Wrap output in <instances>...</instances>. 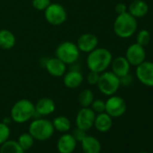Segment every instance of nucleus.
I'll use <instances>...</instances> for the list:
<instances>
[{"instance_id": "obj_8", "label": "nucleus", "mask_w": 153, "mask_h": 153, "mask_svg": "<svg viewBox=\"0 0 153 153\" xmlns=\"http://www.w3.org/2000/svg\"><path fill=\"white\" fill-rule=\"evenodd\" d=\"M127 109L125 100L119 96H110L105 101V112L108 114L112 118H118L124 114Z\"/></svg>"}, {"instance_id": "obj_20", "label": "nucleus", "mask_w": 153, "mask_h": 153, "mask_svg": "<svg viewBox=\"0 0 153 153\" xmlns=\"http://www.w3.org/2000/svg\"><path fill=\"white\" fill-rule=\"evenodd\" d=\"M81 148L84 153H100L101 152V143L98 139L94 136L87 135V137L80 142Z\"/></svg>"}, {"instance_id": "obj_13", "label": "nucleus", "mask_w": 153, "mask_h": 153, "mask_svg": "<svg viewBox=\"0 0 153 153\" xmlns=\"http://www.w3.org/2000/svg\"><path fill=\"white\" fill-rule=\"evenodd\" d=\"M84 81L83 74L79 70L71 68L68 72H66L63 75V84L66 88L69 89H75L80 87Z\"/></svg>"}, {"instance_id": "obj_24", "label": "nucleus", "mask_w": 153, "mask_h": 153, "mask_svg": "<svg viewBox=\"0 0 153 153\" xmlns=\"http://www.w3.org/2000/svg\"><path fill=\"white\" fill-rule=\"evenodd\" d=\"M95 100V96L92 90L84 89L79 96V103L82 107H90L91 104Z\"/></svg>"}, {"instance_id": "obj_36", "label": "nucleus", "mask_w": 153, "mask_h": 153, "mask_svg": "<svg viewBox=\"0 0 153 153\" xmlns=\"http://www.w3.org/2000/svg\"><path fill=\"white\" fill-rule=\"evenodd\" d=\"M132 1H133V0H132Z\"/></svg>"}, {"instance_id": "obj_21", "label": "nucleus", "mask_w": 153, "mask_h": 153, "mask_svg": "<svg viewBox=\"0 0 153 153\" xmlns=\"http://www.w3.org/2000/svg\"><path fill=\"white\" fill-rule=\"evenodd\" d=\"M16 42V36L11 31L7 29L0 30V48L4 50H10L15 47Z\"/></svg>"}, {"instance_id": "obj_3", "label": "nucleus", "mask_w": 153, "mask_h": 153, "mask_svg": "<svg viewBox=\"0 0 153 153\" xmlns=\"http://www.w3.org/2000/svg\"><path fill=\"white\" fill-rule=\"evenodd\" d=\"M35 112L34 104L29 99H20L11 108L10 117L16 123H24L33 119Z\"/></svg>"}, {"instance_id": "obj_25", "label": "nucleus", "mask_w": 153, "mask_h": 153, "mask_svg": "<svg viewBox=\"0 0 153 153\" xmlns=\"http://www.w3.org/2000/svg\"><path fill=\"white\" fill-rule=\"evenodd\" d=\"M17 142L21 146V148L25 151V150L30 149L33 147V142H34V138L29 132H25V133H22L18 137Z\"/></svg>"}, {"instance_id": "obj_14", "label": "nucleus", "mask_w": 153, "mask_h": 153, "mask_svg": "<svg viewBox=\"0 0 153 153\" xmlns=\"http://www.w3.org/2000/svg\"><path fill=\"white\" fill-rule=\"evenodd\" d=\"M44 67L47 70V72L55 78H59V76H63V75L66 73V64L58 59L57 57L50 58L46 60Z\"/></svg>"}, {"instance_id": "obj_33", "label": "nucleus", "mask_w": 153, "mask_h": 153, "mask_svg": "<svg viewBox=\"0 0 153 153\" xmlns=\"http://www.w3.org/2000/svg\"><path fill=\"white\" fill-rule=\"evenodd\" d=\"M131 81H132V79L129 74L120 78V83L121 85H123V86H129L131 83Z\"/></svg>"}, {"instance_id": "obj_22", "label": "nucleus", "mask_w": 153, "mask_h": 153, "mask_svg": "<svg viewBox=\"0 0 153 153\" xmlns=\"http://www.w3.org/2000/svg\"><path fill=\"white\" fill-rule=\"evenodd\" d=\"M52 124L55 131H58L59 132L65 133L68 131L71 128V122L70 120L63 115H59L55 117L52 121Z\"/></svg>"}, {"instance_id": "obj_9", "label": "nucleus", "mask_w": 153, "mask_h": 153, "mask_svg": "<svg viewBox=\"0 0 153 153\" xmlns=\"http://www.w3.org/2000/svg\"><path fill=\"white\" fill-rule=\"evenodd\" d=\"M96 113L90 107H81L76 116V126L84 131H88L94 126Z\"/></svg>"}, {"instance_id": "obj_11", "label": "nucleus", "mask_w": 153, "mask_h": 153, "mask_svg": "<svg viewBox=\"0 0 153 153\" xmlns=\"http://www.w3.org/2000/svg\"><path fill=\"white\" fill-rule=\"evenodd\" d=\"M125 58L129 61L130 65L137 67L145 60L146 52L143 46L136 43L131 44L125 52Z\"/></svg>"}, {"instance_id": "obj_28", "label": "nucleus", "mask_w": 153, "mask_h": 153, "mask_svg": "<svg viewBox=\"0 0 153 153\" xmlns=\"http://www.w3.org/2000/svg\"><path fill=\"white\" fill-rule=\"evenodd\" d=\"M90 108L96 113L100 114L104 113L105 110V102L102 99H95L90 105Z\"/></svg>"}, {"instance_id": "obj_19", "label": "nucleus", "mask_w": 153, "mask_h": 153, "mask_svg": "<svg viewBox=\"0 0 153 153\" xmlns=\"http://www.w3.org/2000/svg\"><path fill=\"white\" fill-rule=\"evenodd\" d=\"M149 12V6L143 0H133L129 6L128 13L135 18L145 16Z\"/></svg>"}, {"instance_id": "obj_35", "label": "nucleus", "mask_w": 153, "mask_h": 153, "mask_svg": "<svg viewBox=\"0 0 153 153\" xmlns=\"http://www.w3.org/2000/svg\"><path fill=\"white\" fill-rule=\"evenodd\" d=\"M139 153H149V152H147V151H141V152H139Z\"/></svg>"}, {"instance_id": "obj_26", "label": "nucleus", "mask_w": 153, "mask_h": 153, "mask_svg": "<svg viewBox=\"0 0 153 153\" xmlns=\"http://www.w3.org/2000/svg\"><path fill=\"white\" fill-rule=\"evenodd\" d=\"M136 41H137L138 44L144 47V46L148 45L149 41H150V33H149V31L142 29L138 33L137 37H136Z\"/></svg>"}, {"instance_id": "obj_29", "label": "nucleus", "mask_w": 153, "mask_h": 153, "mask_svg": "<svg viewBox=\"0 0 153 153\" xmlns=\"http://www.w3.org/2000/svg\"><path fill=\"white\" fill-rule=\"evenodd\" d=\"M51 0H33L32 5L38 11H44L51 4Z\"/></svg>"}, {"instance_id": "obj_2", "label": "nucleus", "mask_w": 153, "mask_h": 153, "mask_svg": "<svg viewBox=\"0 0 153 153\" xmlns=\"http://www.w3.org/2000/svg\"><path fill=\"white\" fill-rule=\"evenodd\" d=\"M137 20L128 12L118 15L114 23V33L123 39L129 38L134 34L137 30Z\"/></svg>"}, {"instance_id": "obj_4", "label": "nucleus", "mask_w": 153, "mask_h": 153, "mask_svg": "<svg viewBox=\"0 0 153 153\" xmlns=\"http://www.w3.org/2000/svg\"><path fill=\"white\" fill-rule=\"evenodd\" d=\"M54 127L52 122L40 117L33 119L29 126V133L37 140H46L54 134Z\"/></svg>"}, {"instance_id": "obj_7", "label": "nucleus", "mask_w": 153, "mask_h": 153, "mask_svg": "<svg viewBox=\"0 0 153 153\" xmlns=\"http://www.w3.org/2000/svg\"><path fill=\"white\" fill-rule=\"evenodd\" d=\"M44 17L50 25L58 26L64 24L67 20V11L62 5L51 3L44 10Z\"/></svg>"}, {"instance_id": "obj_1", "label": "nucleus", "mask_w": 153, "mask_h": 153, "mask_svg": "<svg viewBox=\"0 0 153 153\" xmlns=\"http://www.w3.org/2000/svg\"><path fill=\"white\" fill-rule=\"evenodd\" d=\"M113 55L105 48H96L90 51L87 58V66L90 71L102 73L111 65Z\"/></svg>"}, {"instance_id": "obj_18", "label": "nucleus", "mask_w": 153, "mask_h": 153, "mask_svg": "<svg viewBox=\"0 0 153 153\" xmlns=\"http://www.w3.org/2000/svg\"><path fill=\"white\" fill-rule=\"evenodd\" d=\"M94 126L98 131L106 132L113 126V118L105 112L97 114H96Z\"/></svg>"}, {"instance_id": "obj_16", "label": "nucleus", "mask_w": 153, "mask_h": 153, "mask_svg": "<svg viewBox=\"0 0 153 153\" xmlns=\"http://www.w3.org/2000/svg\"><path fill=\"white\" fill-rule=\"evenodd\" d=\"M110 66L112 68V72L114 73L119 78H122V76L129 74L131 68L129 61L125 57L123 56H119L114 59Z\"/></svg>"}, {"instance_id": "obj_23", "label": "nucleus", "mask_w": 153, "mask_h": 153, "mask_svg": "<svg viewBox=\"0 0 153 153\" xmlns=\"http://www.w3.org/2000/svg\"><path fill=\"white\" fill-rule=\"evenodd\" d=\"M0 153H25L17 140H7L0 145Z\"/></svg>"}, {"instance_id": "obj_27", "label": "nucleus", "mask_w": 153, "mask_h": 153, "mask_svg": "<svg viewBox=\"0 0 153 153\" xmlns=\"http://www.w3.org/2000/svg\"><path fill=\"white\" fill-rule=\"evenodd\" d=\"M10 128L4 123H0V145L3 144L9 139Z\"/></svg>"}, {"instance_id": "obj_17", "label": "nucleus", "mask_w": 153, "mask_h": 153, "mask_svg": "<svg viewBox=\"0 0 153 153\" xmlns=\"http://www.w3.org/2000/svg\"><path fill=\"white\" fill-rule=\"evenodd\" d=\"M34 108L35 112L41 117H42L51 114L56 109V105L51 98L42 97L36 102V104L34 105Z\"/></svg>"}, {"instance_id": "obj_30", "label": "nucleus", "mask_w": 153, "mask_h": 153, "mask_svg": "<svg viewBox=\"0 0 153 153\" xmlns=\"http://www.w3.org/2000/svg\"><path fill=\"white\" fill-rule=\"evenodd\" d=\"M72 135H73V137L75 138V140L78 141V142H81L86 137H87V131H84V130H82V129H79V128H78L76 127L74 131H73V132L71 133Z\"/></svg>"}, {"instance_id": "obj_10", "label": "nucleus", "mask_w": 153, "mask_h": 153, "mask_svg": "<svg viewBox=\"0 0 153 153\" xmlns=\"http://www.w3.org/2000/svg\"><path fill=\"white\" fill-rule=\"evenodd\" d=\"M138 80L147 87H153V62L143 61L136 67Z\"/></svg>"}, {"instance_id": "obj_32", "label": "nucleus", "mask_w": 153, "mask_h": 153, "mask_svg": "<svg viewBox=\"0 0 153 153\" xmlns=\"http://www.w3.org/2000/svg\"><path fill=\"white\" fill-rule=\"evenodd\" d=\"M114 10H115V13L117 15H122V14H124L127 12V7L123 3H118L115 6Z\"/></svg>"}, {"instance_id": "obj_6", "label": "nucleus", "mask_w": 153, "mask_h": 153, "mask_svg": "<svg viewBox=\"0 0 153 153\" xmlns=\"http://www.w3.org/2000/svg\"><path fill=\"white\" fill-rule=\"evenodd\" d=\"M80 51L76 43L66 41L59 43L55 51V55L66 65L74 64L79 58Z\"/></svg>"}, {"instance_id": "obj_34", "label": "nucleus", "mask_w": 153, "mask_h": 153, "mask_svg": "<svg viewBox=\"0 0 153 153\" xmlns=\"http://www.w3.org/2000/svg\"><path fill=\"white\" fill-rule=\"evenodd\" d=\"M11 122H12V119H11V117H6V118H4V120H3V122H2V123H4L5 124L8 125V124H9Z\"/></svg>"}, {"instance_id": "obj_31", "label": "nucleus", "mask_w": 153, "mask_h": 153, "mask_svg": "<svg viewBox=\"0 0 153 153\" xmlns=\"http://www.w3.org/2000/svg\"><path fill=\"white\" fill-rule=\"evenodd\" d=\"M100 73L95 72V71H90L88 76H87V80L89 85H97L98 80H99Z\"/></svg>"}, {"instance_id": "obj_5", "label": "nucleus", "mask_w": 153, "mask_h": 153, "mask_svg": "<svg viewBox=\"0 0 153 153\" xmlns=\"http://www.w3.org/2000/svg\"><path fill=\"white\" fill-rule=\"evenodd\" d=\"M97 85L98 87L99 91L103 95L110 97L114 95L118 91L121 86L120 78L112 71L105 70L100 73L99 80Z\"/></svg>"}, {"instance_id": "obj_12", "label": "nucleus", "mask_w": 153, "mask_h": 153, "mask_svg": "<svg viewBox=\"0 0 153 153\" xmlns=\"http://www.w3.org/2000/svg\"><path fill=\"white\" fill-rule=\"evenodd\" d=\"M76 44L78 46L79 51L84 53H89L90 51L97 48L98 38L94 33H86L79 37Z\"/></svg>"}, {"instance_id": "obj_15", "label": "nucleus", "mask_w": 153, "mask_h": 153, "mask_svg": "<svg viewBox=\"0 0 153 153\" xmlns=\"http://www.w3.org/2000/svg\"><path fill=\"white\" fill-rule=\"evenodd\" d=\"M76 141L72 134L65 132L57 142V149L59 153H72L76 148Z\"/></svg>"}]
</instances>
